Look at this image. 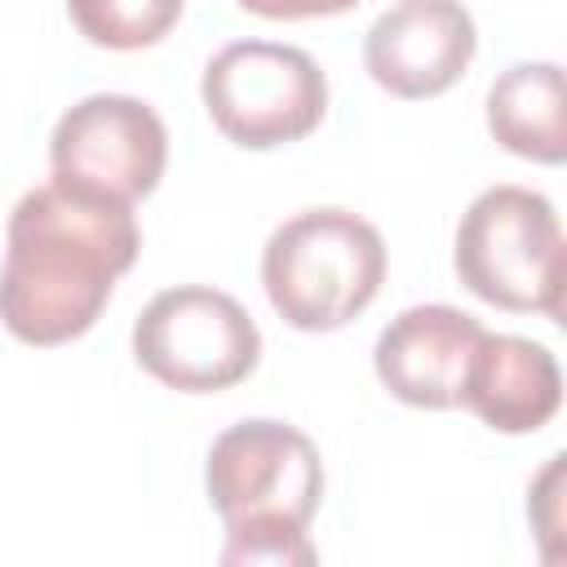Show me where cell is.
I'll return each instance as SVG.
<instances>
[{"instance_id": "obj_14", "label": "cell", "mask_w": 567, "mask_h": 567, "mask_svg": "<svg viewBox=\"0 0 567 567\" xmlns=\"http://www.w3.org/2000/svg\"><path fill=\"white\" fill-rule=\"evenodd\" d=\"M558 478H563V456H549V465L540 470V478L532 483V501H527V514L536 518L540 527V540H545V554H549V536H558Z\"/></svg>"}, {"instance_id": "obj_5", "label": "cell", "mask_w": 567, "mask_h": 567, "mask_svg": "<svg viewBox=\"0 0 567 567\" xmlns=\"http://www.w3.org/2000/svg\"><path fill=\"white\" fill-rule=\"evenodd\" d=\"M133 359L168 390L217 394L257 368L261 332L230 292L177 284L155 292L133 319Z\"/></svg>"}, {"instance_id": "obj_8", "label": "cell", "mask_w": 567, "mask_h": 567, "mask_svg": "<svg viewBox=\"0 0 567 567\" xmlns=\"http://www.w3.org/2000/svg\"><path fill=\"white\" fill-rule=\"evenodd\" d=\"M474 49L478 31L461 0H394L363 35V66L385 93L421 102L447 93Z\"/></svg>"}, {"instance_id": "obj_15", "label": "cell", "mask_w": 567, "mask_h": 567, "mask_svg": "<svg viewBox=\"0 0 567 567\" xmlns=\"http://www.w3.org/2000/svg\"><path fill=\"white\" fill-rule=\"evenodd\" d=\"M359 0H239V9L257 13V18H275V22H292V18H332L354 9Z\"/></svg>"}, {"instance_id": "obj_3", "label": "cell", "mask_w": 567, "mask_h": 567, "mask_svg": "<svg viewBox=\"0 0 567 567\" xmlns=\"http://www.w3.org/2000/svg\"><path fill=\"white\" fill-rule=\"evenodd\" d=\"M456 279L514 315H563V221L532 186H487L456 226Z\"/></svg>"}, {"instance_id": "obj_1", "label": "cell", "mask_w": 567, "mask_h": 567, "mask_svg": "<svg viewBox=\"0 0 567 567\" xmlns=\"http://www.w3.org/2000/svg\"><path fill=\"white\" fill-rule=\"evenodd\" d=\"M133 204L49 177L27 190L4 230L0 319L27 346L84 337L111 301L115 279L137 261Z\"/></svg>"}, {"instance_id": "obj_10", "label": "cell", "mask_w": 567, "mask_h": 567, "mask_svg": "<svg viewBox=\"0 0 567 567\" xmlns=\"http://www.w3.org/2000/svg\"><path fill=\"white\" fill-rule=\"evenodd\" d=\"M563 403L558 359L514 332H483L461 381V408H470L496 434H532L554 421Z\"/></svg>"}, {"instance_id": "obj_7", "label": "cell", "mask_w": 567, "mask_h": 567, "mask_svg": "<svg viewBox=\"0 0 567 567\" xmlns=\"http://www.w3.org/2000/svg\"><path fill=\"white\" fill-rule=\"evenodd\" d=\"M49 164L58 182L111 199H142L159 186L168 164L164 120L128 93H93L62 111L49 137Z\"/></svg>"}, {"instance_id": "obj_2", "label": "cell", "mask_w": 567, "mask_h": 567, "mask_svg": "<svg viewBox=\"0 0 567 567\" xmlns=\"http://www.w3.org/2000/svg\"><path fill=\"white\" fill-rule=\"evenodd\" d=\"M385 279L381 230L350 208H306L275 226L261 248V288L297 332L346 328Z\"/></svg>"}, {"instance_id": "obj_9", "label": "cell", "mask_w": 567, "mask_h": 567, "mask_svg": "<svg viewBox=\"0 0 567 567\" xmlns=\"http://www.w3.org/2000/svg\"><path fill=\"white\" fill-rule=\"evenodd\" d=\"M483 332L487 328L456 306H408L377 337V381L412 408H461V381Z\"/></svg>"}, {"instance_id": "obj_13", "label": "cell", "mask_w": 567, "mask_h": 567, "mask_svg": "<svg viewBox=\"0 0 567 567\" xmlns=\"http://www.w3.org/2000/svg\"><path fill=\"white\" fill-rule=\"evenodd\" d=\"M319 554L306 536V527H284V523H239L226 527L221 563H266V567H310Z\"/></svg>"}, {"instance_id": "obj_4", "label": "cell", "mask_w": 567, "mask_h": 567, "mask_svg": "<svg viewBox=\"0 0 567 567\" xmlns=\"http://www.w3.org/2000/svg\"><path fill=\"white\" fill-rule=\"evenodd\" d=\"M199 97L226 142L270 151L319 128L328 111V80L297 44L235 40L208 58Z\"/></svg>"}, {"instance_id": "obj_12", "label": "cell", "mask_w": 567, "mask_h": 567, "mask_svg": "<svg viewBox=\"0 0 567 567\" xmlns=\"http://www.w3.org/2000/svg\"><path fill=\"white\" fill-rule=\"evenodd\" d=\"M186 0H66L75 31L97 49H146L159 44L182 18Z\"/></svg>"}, {"instance_id": "obj_6", "label": "cell", "mask_w": 567, "mask_h": 567, "mask_svg": "<svg viewBox=\"0 0 567 567\" xmlns=\"http://www.w3.org/2000/svg\"><path fill=\"white\" fill-rule=\"evenodd\" d=\"M204 487L208 505L221 514L226 527H306L323 496V461L297 425L275 416H248L213 439Z\"/></svg>"}, {"instance_id": "obj_11", "label": "cell", "mask_w": 567, "mask_h": 567, "mask_svg": "<svg viewBox=\"0 0 567 567\" xmlns=\"http://www.w3.org/2000/svg\"><path fill=\"white\" fill-rule=\"evenodd\" d=\"M487 128L492 137L523 159L563 164L567 124H563V66L558 62H514L487 89Z\"/></svg>"}]
</instances>
